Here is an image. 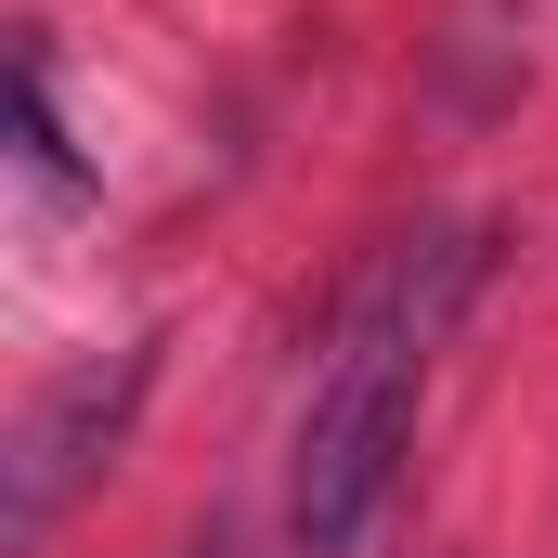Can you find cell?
Instances as JSON below:
<instances>
[{
	"label": "cell",
	"mask_w": 558,
	"mask_h": 558,
	"mask_svg": "<svg viewBox=\"0 0 558 558\" xmlns=\"http://www.w3.org/2000/svg\"><path fill=\"white\" fill-rule=\"evenodd\" d=\"M13 131H26V169H39L52 195H78V143L52 118V52H13Z\"/></svg>",
	"instance_id": "obj_3"
},
{
	"label": "cell",
	"mask_w": 558,
	"mask_h": 558,
	"mask_svg": "<svg viewBox=\"0 0 558 558\" xmlns=\"http://www.w3.org/2000/svg\"><path fill=\"white\" fill-rule=\"evenodd\" d=\"M481 274H494V221H416L351 274L325 351H312V390H299V441H286V546L299 558H351L377 533V507L403 494L428 364H441L454 312L481 299Z\"/></svg>",
	"instance_id": "obj_1"
},
{
	"label": "cell",
	"mask_w": 558,
	"mask_h": 558,
	"mask_svg": "<svg viewBox=\"0 0 558 558\" xmlns=\"http://www.w3.org/2000/svg\"><path fill=\"white\" fill-rule=\"evenodd\" d=\"M182 558H221V546H182Z\"/></svg>",
	"instance_id": "obj_4"
},
{
	"label": "cell",
	"mask_w": 558,
	"mask_h": 558,
	"mask_svg": "<svg viewBox=\"0 0 558 558\" xmlns=\"http://www.w3.org/2000/svg\"><path fill=\"white\" fill-rule=\"evenodd\" d=\"M143 390H156V338L105 351V364H65L52 390H26V416H13V441H0V546H13V558L52 546V520L118 468Z\"/></svg>",
	"instance_id": "obj_2"
}]
</instances>
